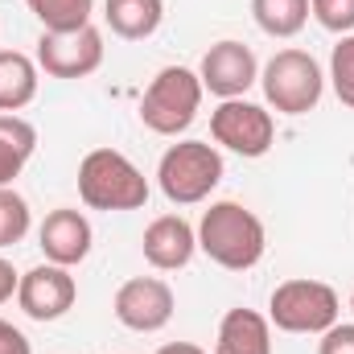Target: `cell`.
<instances>
[{
    "instance_id": "8fae6325",
    "label": "cell",
    "mask_w": 354,
    "mask_h": 354,
    "mask_svg": "<svg viewBox=\"0 0 354 354\" xmlns=\"http://www.w3.org/2000/svg\"><path fill=\"white\" fill-rule=\"evenodd\" d=\"M198 79H202V91H210L218 99H243L248 91L260 83V62H256L252 46L227 37V41H214L202 54Z\"/></svg>"
},
{
    "instance_id": "484cf974",
    "label": "cell",
    "mask_w": 354,
    "mask_h": 354,
    "mask_svg": "<svg viewBox=\"0 0 354 354\" xmlns=\"http://www.w3.org/2000/svg\"><path fill=\"white\" fill-rule=\"evenodd\" d=\"M157 354H206V351L194 346V342H169V346H161Z\"/></svg>"
},
{
    "instance_id": "cb8c5ba5",
    "label": "cell",
    "mask_w": 354,
    "mask_h": 354,
    "mask_svg": "<svg viewBox=\"0 0 354 354\" xmlns=\"http://www.w3.org/2000/svg\"><path fill=\"white\" fill-rule=\"evenodd\" d=\"M0 354H33L29 338H25L12 322H4V317H0Z\"/></svg>"
},
{
    "instance_id": "4fadbf2b",
    "label": "cell",
    "mask_w": 354,
    "mask_h": 354,
    "mask_svg": "<svg viewBox=\"0 0 354 354\" xmlns=\"http://www.w3.org/2000/svg\"><path fill=\"white\" fill-rule=\"evenodd\" d=\"M140 252L145 260L157 268V272H177L194 260L198 252V231L181 218V214H161L145 227V239H140Z\"/></svg>"
},
{
    "instance_id": "ac0fdd59",
    "label": "cell",
    "mask_w": 354,
    "mask_h": 354,
    "mask_svg": "<svg viewBox=\"0 0 354 354\" xmlns=\"http://www.w3.org/2000/svg\"><path fill=\"white\" fill-rule=\"evenodd\" d=\"M252 17L268 37H297L309 21V0H252Z\"/></svg>"
},
{
    "instance_id": "9a60e30c",
    "label": "cell",
    "mask_w": 354,
    "mask_h": 354,
    "mask_svg": "<svg viewBox=\"0 0 354 354\" xmlns=\"http://www.w3.org/2000/svg\"><path fill=\"white\" fill-rule=\"evenodd\" d=\"M103 17L115 37L124 41H145L161 29L165 0H103Z\"/></svg>"
},
{
    "instance_id": "4316f807",
    "label": "cell",
    "mask_w": 354,
    "mask_h": 354,
    "mask_svg": "<svg viewBox=\"0 0 354 354\" xmlns=\"http://www.w3.org/2000/svg\"><path fill=\"white\" fill-rule=\"evenodd\" d=\"M351 309H354V297H351Z\"/></svg>"
},
{
    "instance_id": "52a82bcc",
    "label": "cell",
    "mask_w": 354,
    "mask_h": 354,
    "mask_svg": "<svg viewBox=\"0 0 354 354\" xmlns=\"http://www.w3.org/2000/svg\"><path fill=\"white\" fill-rule=\"evenodd\" d=\"M210 136L239 153V157H264L268 149L276 145V120L272 111L260 103H248V99H223L214 111H210Z\"/></svg>"
},
{
    "instance_id": "9c48e42d",
    "label": "cell",
    "mask_w": 354,
    "mask_h": 354,
    "mask_svg": "<svg viewBox=\"0 0 354 354\" xmlns=\"http://www.w3.org/2000/svg\"><path fill=\"white\" fill-rule=\"evenodd\" d=\"M177 301L174 288L161 280V276H132L120 284L115 292V322L136 330V334H157L169 326Z\"/></svg>"
},
{
    "instance_id": "44dd1931",
    "label": "cell",
    "mask_w": 354,
    "mask_h": 354,
    "mask_svg": "<svg viewBox=\"0 0 354 354\" xmlns=\"http://www.w3.org/2000/svg\"><path fill=\"white\" fill-rule=\"evenodd\" d=\"M330 83H334L338 103H346L354 111V33H346L330 54Z\"/></svg>"
},
{
    "instance_id": "6da1fadb",
    "label": "cell",
    "mask_w": 354,
    "mask_h": 354,
    "mask_svg": "<svg viewBox=\"0 0 354 354\" xmlns=\"http://www.w3.org/2000/svg\"><path fill=\"white\" fill-rule=\"evenodd\" d=\"M198 248L227 272H248L264 260V223L243 202H210L198 223Z\"/></svg>"
},
{
    "instance_id": "5b68a950",
    "label": "cell",
    "mask_w": 354,
    "mask_h": 354,
    "mask_svg": "<svg viewBox=\"0 0 354 354\" xmlns=\"http://www.w3.org/2000/svg\"><path fill=\"white\" fill-rule=\"evenodd\" d=\"M338 292L322 280H284L272 288L268 297V322L284 334H326L330 326H338Z\"/></svg>"
},
{
    "instance_id": "ba28073f",
    "label": "cell",
    "mask_w": 354,
    "mask_h": 354,
    "mask_svg": "<svg viewBox=\"0 0 354 354\" xmlns=\"http://www.w3.org/2000/svg\"><path fill=\"white\" fill-rule=\"evenodd\" d=\"M37 66L50 79H87L103 66V33L95 25L71 33H46L37 37Z\"/></svg>"
},
{
    "instance_id": "603a6c76",
    "label": "cell",
    "mask_w": 354,
    "mask_h": 354,
    "mask_svg": "<svg viewBox=\"0 0 354 354\" xmlns=\"http://www.w3.org/2000/svg\"><path fill=\"white\" fill-rule=\"evenodd\" d=\"M317 354H354V326H330L317 342Z\"/></svg>"
},
{
    "instance_id": "30bf717a",
    "label": "cell",
    "mask_w": 354,
    "mask_h": 354,
    "mask_svg": "<svg viewBox=\"0 0 354 354\" xmlns=\"http://www.w3.org/2000/svg\"><path fill=\"white\" fill-rule=\"evenodd\" d=\"M75 297H79V284H75L71 268L50 264V260L37 264L33 272H25L21 284H17V305L33 322H58V317H66L75 309Z\"/></svg>"
},
{
    "instance_id": "7a4b0ae2",
    "label": "cell",
    "mask_w": 354,
    "mask_h": 354,
    "mask_svg": "<svg viewBox=\"0 0 354 354\" xmlns=\"http://www.w3.org/2000/svg\"><path fill=\"white\" fill-rule=\"evenodd\" d=\"M79 198L91 210H140L149 202V177L115 149H91L79 165Z\"/></svg>"
},
{
    "instance_id": "d6986e66",
    "label": "cell",
    "mask_w": 354,
    "mask_h": 354,
    "mask_svg": "<svg viewBox=\"0 0 354 354\" xmlns=\"http://www.w3.org/2000/svg\"><path fill=\"white\" fill-rule=\"evenodd\" d=\"M25 4L41 21L46 33L83 29V25H91V12H95V0H25Z\"/></svg>"
},
{
    "instance_id": "d4e9b609",
    "label": "cell",
    "mask_w": 354,
    "mask_h": 354,
    "mask_svg": "<svg viewBox=\"0 0 354 354\" xmlns=\"http://www.w3.org/2000/svg\"><path fill=\"white\" fill-rule=\"evenodd\" d=\"M17 284H21V276H17V268L8 264V260H0V305L17 297Z\"/></svg>"
},
{
    "instance_id": "ffe728a7",
    "label": "cell",
    "mask_w": 354,
    "mask_h": 354,
    "mask_svg": "<svg viewBox=\"0 0 354 354\" xmlns=\"http://www.w3.org/2000/svg\"><path fill=\"white\" fill-rule=\"evenodd\" d=\"M25 235H29V202L12 185H4L0 189V248L21 243Z\"/></svg>"
},
{
    "instance_id": "e0dca14e",
    "label": "cell",
    "mask_w": 354,
    "mask_h": 354,
    "mask_svg": "<svg viewBox=\"0 0 354 354\" xmlns=\"http://www.w3.org/2000/svg\"><path fill=\"white\" fill-rule=\"evenodd\" d=\"M37 99V62L17 50H0V111H21Z\"/></svg>"
},
{
    "instance_id": "5bb4252c",
    "label": "cell",
    "mask_w": 354,
    "mask_h": 354,
    "mask_svg": "<svg viewBox=\"0 0 354 354\" xmlns=\"http://www.w3.org/2000/svg\"><path fill=\"white\" fill-rule=\"evenodd\" d=\"M214 354H272V322L256 309H227Z\"/></svg>"
},
{
    "instance_id": "7c38bea8",
    "label": "cell",
    "mask_w": 354,
    "mask_h": 354,
    "mask_svg": "<svg viewBox=\"0 0 354 354\" xmlns=\"http://www.w3.org/2000/svg\"><path fill=\"white\" fill-rule=\"evenodd\" d=\"M91 223L83 210H71V206H58L46 214L41 231H37V248L46 252L50 264H62V268H75L91 256Z\"/></svg>"
},
{
    "instance_id": "8992f818",
    "label": "cell",
    "mask_w": 354,
    "mask_h": 354,
    "mask_svg": "<svg viewBox=\"0 0 354 354\" xmlns=\"http://www.w3.org/2000/svg\"><path fill=\"white\" fill-rule=\"evenodd\" d=\"M202 79L194 75V71H185V66H165L149 91H145V99H140V120H145V128L149 132H157V136H177V132H185L189 124H194V115H198V107H202Z\"/></svg>"
},
{
    "instance_id": "3957f363",
    "label": "cell",
    "mask_w": 354,
    "mask_h": 354,
    "mask_svg": "<svg viewBox=\"0 0 354 354\" xmlns=\"http://www.w3.org/2000/svg\"><path fill=\"white\" fill-rule=\"evenodd\" d=\"M260 87H264L268 107H276L280 115H305L322 103L326 75L309 50L288 46L268 58V66L260 71Z\"/></svg>"
},
{
    "instance_id": "277c9868",
    "label": "cell",
    "mask_w": 354,
    "mask_h": 354,
    "mask_svg": "<svg viewBox=\"0 0 354 354\" xmlns=\"http://www.w3.org/2000/svg\"><path fill=\"white\" fill-rule=\"evenodd\" d=\"M223 181V157L206 140H181L169 145L161 165H157V185L174 206H198L214 194Z\"/></svg>"
},
{
    "instance_id": "2e32d148",
    "label": "cell",
    "mask_w": 354,
    "mask_h": 354,
    "mask_svg": "<svg viewBox=\"0 0 354 354\" xmlns=\"http://www.w3.org/2000/svg\"><path fill=\"white\" fill-rule=\"evenodd\" d=\"M37 149V128L17 111H0V189L12 185Z\"/></svg>"
},
{
    "instance_id": "7402d4cb",
    "label": "cell",
    "mask_w": 354,
    "mask_h": 354,
    "mask_svg": "<svg viewBox=\"0 0 354 354\" xmlns=\"http://www.w3.org/2000/svg\"><path fill=\"white\" fill-rule=\"evenodd\" d=\"M309 17L338 37L354 33V0H309Z\"/></svg>"
}]
</instances>
